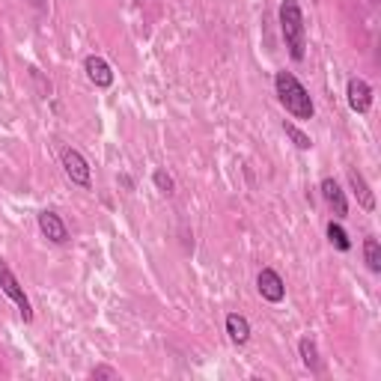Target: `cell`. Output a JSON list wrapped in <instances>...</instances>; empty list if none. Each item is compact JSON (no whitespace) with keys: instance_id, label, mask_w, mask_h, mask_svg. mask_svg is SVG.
<instances>
[{"instance_id":"1","label":"cell","mask_w":381,"mask_h":381,"mask_svg":"<svg viewBox=\"0 0 381 381\" xmlns=\"http://www.w3.org/2000/svg\"><path fill=\"white\" fill-rule=\"evenodd\" d=\"M274 90H277L280 105H283L295 120H313L316 117V108H313V98H310L307 87L292 72H277L274 75Z\"/></svg>"},{"instance_id":"2","label":"cell","mask_w":381,"mask_h":381,"mask_svg":"<svg viewBox=\"0 0 381 381\" xmlns=\"http://www.w3.org/2000/svg\"><path fill=\"white\" fill-rule=\"evenodd\" d=\"M280 33H283L289 57L301 63L307 54V27H304V12L298 0H283L280 4Z\"/></svg>"},{"instance_id":"3","label":"cell","mask_w":381,"mask_h":381,"mask_svg":"<svg viewBox=\"0 0 381 381\" xmlns=\"http://www.w3.org/2000/svg\"><path fill=\"white\" fill-rule=\"evenodd\" d=\"M0 289H4V295L9 298V301L19 307V313H21V319L24 322H33V307H30V298H27V292H24V286L19 283V277L12 274V268L6 265V259L0 256Z\"/></svg>"},{"instance_id":"4","label":"cell","mask_w":381,"mask_h":381,"mask_svg":"<svg viewBox=\"0 0 381 381\" xmlns=\"http://www.w3.org/2000/svg\"><path fill=\"white\" fill-rule=\"evenodd\" d=\"M60 161H63L66 176H69V179L75 182V185H80V188H90V185H93L90 164H87V158L80 155L75 146H66V149H63V155H60Z\"/></svg>"},{"instance_id":"5","label":"cell","mask_w":381,"mask_h":381,"mask_svg":"<svg viewBox=\"0 0 381 381\" xmlns=\"http://www.w3.org/2000/svg\"><path fill=\"white\" fill-rule=\"evenodd\" d=\"M256 289H259V295H262L268 304H280V301L286 298V283H283V277H280L274 268H262V271H259Z\"/></svg>"},{"instance_id":"6","label":"cell","mask_w":381,"mask_h":381,"mask_svg":"<svg viewBox=\"0 0 381 381\" xmlns=\"http://www.w3.org/2000/svg\"><path fill=\"white\" fill-rule=\"evenodd\" d=\"M345 98H349V108L355 113H370V108H372V87L363 78H352L349 87H345Z\"/></svg>"},{"instance_id":"7","label":"cell","mask_w":381,"mask_h":381,"mask_svg":"<svg viewBox=\"0 0 381 381\" xmlns=\"http://www.w3.org/2000/svg\"><path fill=\"white\" fill-rule=\"evenodd\" d=\"M39 233L51 241V244H66L69 241V229H66L63 218L57 212H39Z\"/></svg>"},{"instance_id":"8","label":"cell","mask_w":381,"mask_h":381,"mask_svg":"<svg viewBox=\"0 0 381 381\" xmlns=\"http://www.w3.org/2000/svg\"><path fill=\"white\" fill-rule=\"evenodd\" d=\"M322 197H325V203L330 206V212L337 214V218H345L349 214V200H345V191L340 188V182L337 179H322Z\"/></svg>"},{"instance_id":"9","label":"cell","mask_w":381,"mask_h":381,"mask_svg":"<svg viewBox=\"0 0 381 381\" xmlns=\"http://www.w3.org/2000/svg\"><path fill=\"white\" fill-rule=\"evenodd\" d=\"M84 72H87V78H90V84H95L98 90H108V87L113 84L110 66H108L102 57H95V54H90V57L84 60Z\"/></svg>"},{"instance_id":"10","label":"cell","mask_w":381,"mask_h":381,"mask_svg":"<svg viewBox=\"0 0 381 381\" xmlns=\"http://www.w3.org/2000/svg\"><path fill=\"white\" fill-rule=\"evenodd\" d=\"M226 334L236 345H244L247 340H251V322H247L241 313H229L226 316Z\"/></svg>"},{"instance_id":"11","label":"cell","mask_w":381,"mask_h":381,"mask_svg":"<svg viewBox=\"0 0 381 381\" xmlns=\"http://www.w3.org/2000/svg\"><path fill=\"white\" fill-rule=\"evenodd\" d=\"M349 185H352V191H355V197H357V203L367 209V212H372V209H375V197H372V191H370V185H367V179H363L357 170H349Z\"/></svg>"},{"instance_id":"12","label":"cell","mask_w":381,"mask_h":381,"mask_svg":"<svg viewBox=\"0 0 381 381\" xmlns=\"http://www.w3.org/2000/svg\"><path fill=\"white\" fill-rule=\"evenodd\" d=\"M298 352H301V360H304V367L316 372L319 370V349H316V343H313L310 337H304L301 343H298Z\"/></svg>"},{"instance_id":"13","label":"cell","mask_w":381,"mask_h":381,"mask_svg":"<svg viewBox=\"0 0 381 381\" xmlns=\"http://www.w3.org/2000/svg\"><path fill=\"white\" fill-rule=\"evenodd\" d=\"M328 241L330 244H334L337 247V251H352V239H349V233H345V229L340 226V224H334V221H330L328 224Z\"/></svg>"},{"instance_id":"14","label":"cell","mask_w":381,"mask_h":381,"mask_svg":"<svg viewBox=\"0 0 381 381\" xmlns=\"http://www.w3.org/2000/svg\"><path fill=\"white\" fill-rule=\"evenodd\" d=\"M363 259H367V268H370L372 274L381 271V244H378L375 239H367V241H363Z\"/></svg>"},{"instance_id":"15","label":"cell","mask_w":381,"mask_h":381,"mask_svg":"<svg viewBox=\"0 0 381 381\" xmlns=\"http://www.w3.org/2000/svg\"><path fill=\"white\" fill-rule=\"evenodd\" d=\"M152 182H155V188H158L161 194H167V197L176 194V182H173V176H170L167 170H155V173H152Z\"/></svg>"},{"instance_id":"16","label":"cell","mask_w":381,"mask_h":381,"mask_svg":"<svg viewBox=\"0 0 381 381\" xmlns=\"http://www.w3.org/2000/svg\"><path fill=\"white\" fill-rule=\"evenodd\" d=\"M283 131H286V137L298 146V149H310L313 146V140L304 135V131L301 128H298V125H292V122H283Z\"/></svg>"},{"instance_id":"17","label":"cell","mask_w":381,"mask_h":381,"mask_svg":"<svg viewBox=\"0 0 381 381\" xmlns=\"http://www.w3.org/2000/svg\"><path fill=\"white\" fill-rule=\"evenodd\" d=\"M90 378H117V370H110V367H95V370H90Z\"/></svg>"}]
</instances>
